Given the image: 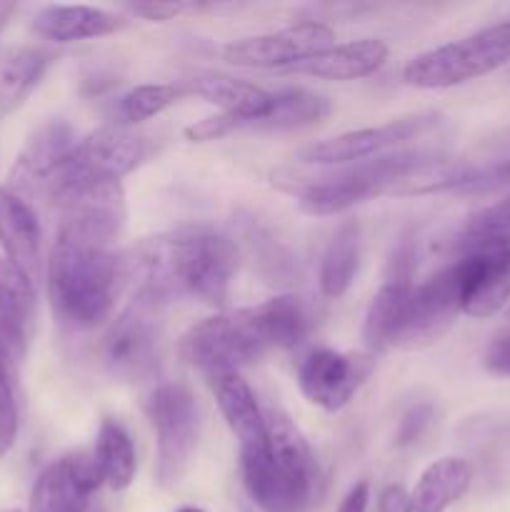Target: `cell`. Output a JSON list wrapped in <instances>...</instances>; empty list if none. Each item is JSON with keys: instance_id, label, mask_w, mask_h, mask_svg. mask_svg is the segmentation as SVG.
<instances>
[{"instance_id": "obj_1", "label": "cell", "mask_w": 510, "mask_h": 512, "mask_svg": "<svg viewBox=\"0 0 510 512\" xmlns=\"http://www.w3.org/2000/svg\"><path fill=\"white\" fill-rule=\"evenodd\" d=\"M238 263V245L228 235L208 228H185L145 238L128 255V275L138 280V295L160 305L180 298L223 305Z\"/></svg>"}, {"instance_id": "obj_2", "label": "cell", "mask_w": 510, "mask_h": 512, "mask_svg": "<svg viewBox=\"0 0 510 512\" xmlns=\"http://www.w3.org/2000/svg\"><path fill=\"white\" fill-rule=\"evenodd\" d=\"M128 280V255L108 243L58 228L48 258V295L60 325L70 330L103 325Z\"/></svg>"}, {"instance_id": "obj_3", "label": "cell", "mask_w": 510, "mask_h": 512, "mask_svg": "<svg viewBox=\"0 0 510 512\" xmlns=\"http://www.w3.org/2000/svg\"><path fill=\"white\" fill-rule=\"evenodd\" d=\"M268 443L240 453L245 493L260 512H310L318 503L320 470L308 440L288 413L265 408Z\"/></svg>"}, {"instance_id": "obj_4", "label": "cell", "mask_w": 510, "mask_h": 512, "mask_svg": "<svg viewBox=\"0 0 510 512\" xmlns=\"http://www.w3.org/2000/svg\"><path fill=\"white\" fill-rule=\"evenodd\" d=\"M510 63V18L438 45L405 63L403 80L413 88L440 90L485 78Z\"/></svg>"}, {"instance_id": "obj_5", "label": "cell", "mask_w": 510, "mask_h": 512, "mask_svg": "<svg viewBox=\"0 0 510 512\" xmlns=\"http://www.w3.org/2000/svg\"><path fill=\"white\" fill-rule=\"evenodd\" d=\"M268 350L253 308L205 318L180 340V358L208 380L240 373Z\"/></svg>"}, {"instance_id": "obj_6", "label": "cell", "mask_w": 510, "mask_h": 512, "mask_svg": "<svg viewBox=\"0 0 510 512\" xmlns=\"http://www.w3.org/2000/svg\"><path fill=\"white\" fill-rule=\"evenodd\" d=\"M155 430V478L163 488L178 485L193 463L200 438V408L193 390L183 383H160L143 403Z\"/></svg>"}, {"instance_id": "obj_7", "label": "cell", "mask_w": 510, "mask_h": 512, "mask_svg": "<svg viewBox=\"0 0 510 512\" xmlns=\"http://www.w3.org/2000/svg\"><path fill=\"white\" fill-rule=\"evenodd\" d=\"M160 303L135 295L133 303L113 320L100 345L105 370L118 380H145L158 365Z\"/></svg>"}, {"instance_id": "obj_8", "label": "cell", "mask_w": 510, "mask_h": 512, "mask_svg": "<svg viewBox=\"0 0 510 512\" xmlns=\"http://www.w3.org/2000/svg\"><path fill=\"white\" fill-rule=\"evenodd\" d=\"M438 120V113H415L373 125V128L348 130V133H340L335 138L318 140V143L300 148L295 153V163L303 165V168H338V165L380 158L398 145L420 138L425 130L438 125Z\"/></svg>"}, {"instance_id": "obj_9", "label": "cell", "mask_w": 510, "mask_h": 512, "mask_svg": "<svg viewBox=\"0 0 510 512\" xmlns=\"http://www.w3.org/2000/svg\"><path fill=\"white\" fill-rule=\"evenodd\" d=\"M463 313L460 305V270L458 263L438 270L420 285H413L403 328H400V350H425L443 340Z\"/></svg>"}, {"instance_id": "obj_10", "label": "cell", "mask_w": 510, "mask_h": 512, "mask_svg": "<svg viewBox=\"0 0 510 512\" xmlns=\"http://www.w3.org/2000/svg\"><path fill=\"white\" fill-rule=\"evenodd\" d=\"M335 33L325 23H295L273 33L248 35L230 40L220 48V58L240 68H295L305 60L315 58L323 50L333 48Z\"/></svg>"}, {"instance_id": "obj_11", "label": "cell", "mask_w": 510, "mask_h": 512, "mask_svg": "<svg viewBox=\"0 0 510 512\" xmlns=\"http://www.w3.org/2000/svg\"><path fill=\"white\" fill-rule=\"evenodd\" d=\"M375 370V358L368 353H338L330 348L310 350L298 363V385L310 405L338 413Z\"/></svg>"}, {"instance_id": "obj_12", "label": "cell", "mask_w": 510, "mask_h": 512, "mask_svg": "<svg viewBox=\"0 0 510 512\" xmlns=\"http://www.w3.org/2000/svg\"><path fill=\"white\" fill-rule=\"evenodd\" d=\"M150 155V140L145 135L135 133L133 128H120V125H103L78 140V148L70 155L53 178H68V175H93V178H113L120 180L123 175L133 173L140 163H145ZM50 183V185H53ZM48 185V188H50Z\"/></svg>"}, {"instance_id": "obj_13", "label": "cell", "mask_w": 510, "mask_h": 512, "mask_svg": "<svg viewBox=\"0 0 510 512\" xmlns=\"http://www.w3.org/2000/svg\"><path fill=\"white\" fill-rule=\"evenodd\" d=\"M103 485L98 460L88 450L53 460L30 490V512H83Z\"/></svg>"}, {"instance_id": "obj_14", "label": "cell", "mask_w": 510, "mask_h": 512, "mask_svg": "<svg viewBox=\"0 0 510 512\" xmlns=\"http://www.w3.org/2000/svg\"><path fill=\"white\" fill-rule=\"evenodd\" d=\"M458 270L460 305L468 318H493L510 303V250L465 255Z\"/></svg>"}, {"instance_id": "obj_15", "label": "cell", "mask_w": 510, "mask_h": 512, "mask_svg": "<svg viewBox=\"0 0 510 512\" xmlns=\"http://www.w3.org/2000/svg\"><path fill=\"white\" fill-rule=\"evenodd\" d=\"M78 148L73 128L65 120L53 118L33 130L25 140L23 150L15 158L13 180L15 188H45L63 170L70 155Z\"/></svg>"}, {"instance_id": "obj_16", "label": "cell", "mask_w": 510, "mask_h": 512, "mask_svg": "<svg viewBox=\"0 0 510 512\" xmlns=\"http://www.w3.org/2000/svg\"><path fill=\"white\" fill-rule=\"evenodd\" d=\"M40 220L33 205L13 188H0V248L5 260L18 268L30 283L40 275Z\"/></svg>"}, {"instance_id": "obj_17", "label": "cell", "mask_w": 510, "mask_h": 512, "mask_svg": "<svg viewBox=\"0 0 510 512\" xmlns=\"http://www.w3.org/2000/svg\"><path fill=\"white\" fill-rule=\"evenodd\" d=\"M185 90L200 95L210 105H218L220 113L238 118L243 128H255L273 108L270 90L233 75L198 73L185 83Z\"/></svg>"}, {"instance_id": "obj_18", "label": "cell", "mask_w": 510, "mask_h": 512, "mask_svg": "<svg viewBox=\"0 0 510 512\" xmlns=\"http://www.w3.org/2000/svg\"><path fill=\"white\" fill-rule=\"evenodd\" d=\"M125 20L95 5H43L33 18V30L53 43H78V40L103 38L118 33Z\"/></svg>"}, {"instance_id": "obj_19", "label": "cell", "mask_w": 510, "mask_h": 512, "mask_svg": "<svg viewBox=\"0 0 510 512\" xmlns=\"http://www.w3.org/2000/svg\"><path fill=\"white\" fill-rule=\"evenodd\" d=\"M215 390V400L223 413L225 423L233 430L240 443V453L260 450L268 443V430H265V408H260L253 388L243 380L240 373L223 375V378L210 380Z\"/></svg>"}, {"instance_id": "obj_20", "label": "cell", "mask_w": 510, "mask_h": 512, "mask_svg": "<svg viewBox=\"0 0 510 512\" xmlns=\"http://www.w3.org/2000/svg\"><path fill=\"white\" fill-rule=\"evenodd\" d=\"M388 55L390 48L385 40L363 38L353 40V43L333 45V48L323 50L320 55H315V58L305 60V63L295 65L290 70L325 80H360L383 68Z\"/></svg>"}, {"instance_id": "obj_21", "label": "cell", "mask_w": 510, "mask_h": 512, "mask_svg": "<svg viewBox=\"0 0 510 512\" xmlns=\"http://www.w3.org/2000/svg\"><path fill=\"white\" fill-rule=\"evenodd\" d=\"M473 485V465L465 458H440L423 470L408 495L405 512H448Z\"/></svg>"}, {"instance_id": "obj_22", "label": "cell", "mask_w": 510, "mask_h": 512, "mask_svg": "<svg viewBox=\"0 0 510 512\" xmlns=\"http://www.w3.org/2000/svg\"><path fill=\"white\" fill-rule=\"evenodd\" d=\"M253 310L270 350L295 348L308 338L315 325L313 308L298 295H275Z\"/></svg>"}, {"instance_id": "obj_23", "label": "cell", "mask_w": 510, "mask_h": 512, "mask_svg": "<svg viewBox=\"0 0 510 512\" xmlns=\"http://www.w3.org/2000/svg\"><path fill=\"white\" fill-rule=\"evenodd\" d=\"M410 293H413V283L385 278L378 293L373 295L363 320V340L370 353H383V350L395 348L400 328H403L405 310H408Z\"/></svg>"}, {"instance_id": "obj_24", "label": "cell", "mask_w": 510, "mask_h": 512, "mask_svg": "<svg viewBox=\"0 0 510 512\" xmlns=\"http://www.w3.org/2000/svg\"><path fill=\"white\" fill-rule=\"evenodd\" d=\"M50 55L33 45L0 53V118L18 110L43 80Z\"/></svg>"}, {"instance_id": "obj_25", "label": "cell", "mask_w": 510, "mask_h": 512, "mask_svg": "<svg viewBox=\"0 0 510 512\" xmlns=\"http://www.w3.org/2000/svg\"><path fill=\"white\" fill-rule=\"evenodd\" d=\"M360 268V225L355 220L340 225L320 260V290L325 298H343Z\"/></svg>"}, {"instance_id": "obj_26", "label": "cell", "mask_w": 510, "mask_h": 512, "mask_svg": "<svg viewBox=\"0 0 510 512\" xmlns=\"http://www.w3.org/2000/svg\"><path fill=\"white\" fill-rule=\"evenodd\" d=\"M95 460L103 473V483L110 490H125L133 485L138 473V458H135V445L128 430L113 418H103L95 438Z\"/></svg>"}, {"instance_id": "obj_27", "label": "cell", "mask_w": 510, "mask_h": 512, "mask_svg": "<svg viewBox=\"0 0 510 512\" xmlns=\"http://www.w3.org/2000/svg\"><path fill=\"white\" fill-rule=\"evenodd\" d=\"M333 110L325 95L308 88H283L273 93V108L255 130H300L318 125Z\"/></svg>"}, {"instance_id": "obj_28", "label": "cell", "mask_w": 510, "mask_h": 512, "mask_svg": "<svg viewBox=\"0 0 510 512\" xmlns=\"http://www.w3.org/2000/svg\"><path fill=\"white\" fill-rule=\"evenodd\" d=\"M188 90L183 85L173 83H145L135 85L128 93L118 95L110 105V125H120V128H133V125L145 123V120L155 118L178 103Z\"/></svg>"}, {"instance_id": "obj_29", "label": "cell", "mask_w": 510, "mask_h": 512, "mask_svg": "<svg viewBox=\"0 0 510 512\" xmlns=\"http://www.w3.org/2000/svg\"><path fill=\"white\" fill-rule=\"evenodd\" d=\"M455 245L465 255L510 250V195L470 215L468 223L458 233Z\"/></svg>"}, {"instance_id": "obj_30", "label": "cell", "mask_w": 510, "mask_h": 512, "mask_svg": "<svg viewBox=\"0 0 510 512\" xmlns=\"http://www.w3.org/2000/svg\"><path fill=\"white\" fill-rule=\"evenodd\" d=\"M510 188V155L488 165H473L460 195H493Z\"/></svg>"}, {"instance_id": "obj_31", "label": "cell", "mask_w": 510, "mask_h": 512, "mask_svg": "<svg viewBox=\"0 0 510 512\" xmlns=\"http://www.w3.org/2000/svg\"><path fill=\"white\" fill-rule=\"evenodd\" d=\"M18 440V405H15L13 385H10L8 363L0 353V458L13 450Z\"/></svg>"}, {"instance_id": "obj_32", "label": "cell", "mask_w": 510, "mask_h": 512, "mask_svg": "<svg viewBox=\"0 0 510 512\" xmlns=\"http://www.w3.org/2000/svg\"><path fill=\"white\" fill-rule=\"evenodd\" d=\"M435 420V408L430 403H415L405 410V415L400 418L398 433H395V445L398 448H410V445L420 443L425 433L430 430Z\"/></svg>"}, {"instance_id": "obj_33", "label": "cell", "mask_w": 510, "mask_h": 512, "mask_svg": "<svg viewBox=\"0 0 510 512\" xmlns=\"http://www.w3.org/2000/svg\"><path fill=\"white\" fill-rule=\"evenodd\" d=\"M235 130H243V123H240L238 118L225 113H215L198 120V123L188 125V128H185V138H188L190 143H210V140H220L225 138V135L235 133Z\"/></svg>"}, {"instance_id": "obj_34", "label": "cell", "mask_w": 510, "mask_h": 512, "mask_svg": "<svg viewBox=\"0 0 510 512\" xmlns=\"http://www.w3.org/2000/svg\"><path fill=\"white\" fill-rule=\"evenodd\" d=\"M200 5L195 3H183V0H175V3H155V0H148V3H130L125 5V10L138 18L150 20V23H165V20H173L178 15L190 13V10H198Z\"/></svg>"}, {"instance_id": "obj_35", "label": "cell", "mask_w": 510, "mask_h": 512, "mask_svg": "<svg viewBox=\"0 0 510 512\" xmlns=\"http://www.w3.org/2000/svg\"><path fill=\"white\" fill-rule=\"evenodd\" d=\"M483 368L493 378H510V330L490 340L483 353Z\"/></svg>"}, {"instance_id": "obj_36", "label": "cell", "mask_w": 510, "mask_h": 512, "mask_svg": "<svg viewBox=\"0 0 510 512\" xmlns=\"http://www.w3.org/2000/svg\"><path fill=\"white\" fill-rule=\"evenodd\" d=\"M368 503H370V485L365 480L355 483L353 488L345 493V498L340 500L338 510L335 512H368Z\"/></svg>"}, {"instance_id": "obj_37", "label": "cell", "mask_w": 510, "mask_h": 512, "mask_svg": "<svg viewBox=\"0 0 510 512\" xmlns=\"http://www.w3.org/2000/svg\"><path fill=\"white\" fill-rule=\"evenodd\" d=\"M405 508H408V493L403 485H388L380 493L378 512H405Z\"/></svg>"}, {"instance_id": "obj_38", "label": "cell", "mask_w": 510, "mask_h": 512, "mask_svg": "<svg viewBox=\"0 0 510 512\" xmlns=\"http://www.w3.org/2000/svg\"><path fill=\"white\" fill-rule=\"evenodd\" d=\"M15 8H18V5H15V3H0V33H3L5 25H8L10 15L15 13Z\"/></svg>"}, {"instance_id": "obj_39", "label": "cell", "mask_w": 510, "mask_h": 512, "mask_svg": "<svg viewBox=\"0 0 510 512\" xmlns=\"http://www.w3.org/2000/svg\"><path fill=\"white\" fill-rule=\"evenodd\" d=\"M83 512H105V508L100 500H90V503L83 508Z\"/></svg>"}, {"instance_id": "obj_40", "label": "cell", "mask_w": 510, "mask_h": 512, "mask_svg": "<svg viewBox=\"0 0 510 512\" xmlns=\"http://www.w3.org/2000/svg\"><path fill=\"white\" fill-rule=\"evenodd\" d=\"M178 512H203L200 508H180Z\"/></svg>"}, {"instance_id": "obj_41", "label": "cell", "mask_w": 510, "mask_h": 512, "mask_svg": "<svg viewBox=\"0 0 510 512\" xmlns=\"http://www.w3.org/2000/svg\"><path fill=\"white\" fill-rule=\"evenodd\" d=\"M3 512H20V510H3Z\"/></svg>"}]
</instances>
